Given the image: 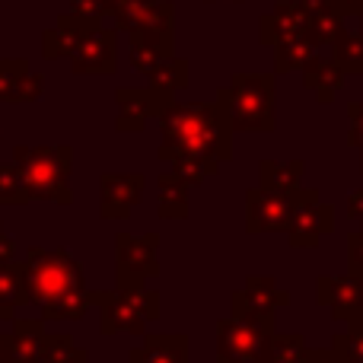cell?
I'll list each match as a JSON object with an SVG mask.
<instances>
[{
	"label": "cell",
	"instance_id": "9a60e30c",
	"mask_svg": "<svg viewBox=\"0 0 363 363\" xmlns=\"http://www.w3.org/2000/svg\"><path fill=\"white\" fill-rule=\"evenodd\" d=\"M6 262H16V245L0 233V264H6Z\"/></svg>",
	"mask_w": 363,
	"mask_h": 363
},
{
	"label": "cell",
	"instance_id": "7c38bea8",
	"mask_svg": "<svg viewBox=\"0 0 363 363\" xmlns=\"http://www.w3.org/2000/svg\"><path fill=\"white\" fill-rule=\"evenodd\" d=\"M300 341H303L300 335H294V338H274V341H268V347H264L268 354H262L264 363H309V354L303 351Z\"/></svg>",
	"mask_w": 363,
	"mask_h": 363
},
{
	"label": "cell",
	"instance_id": "9c48e42d",
	"mask_svg": "<svg viewBox=\"0 0 363 363\" xmlns=\"http://www.w3.org/2000/svg\"><path fill=\"white\" fill-rule=\"evenodd\" d=\"M131 363H185V338L182 335H150L131 351Z\"/></svg>",
	"mask_w": 363,
	"mask_h": 363
},
{
	"label": "cell",
	"instance_id": "6da1fadb",
	"mask_svg": "<svg viewBox=\"0 0 363 363\" xmlns=\"http://www.w3.org/2000/svg\"><path fill=\"white\" fill-rule=\"evenodd\" d=\"M23 274L29 300L38 306L57 303L83 290V271L64 249H29L23 258Z\"/></svg>",
	"mask_w": 363,
	"mask_h": 363
},
{
	"label": "cell",
	"instance_id": "2e32d148",
	"mask_svg": "<svg viewBox=\"0 0 363 363\" xmlns=\"http://www.w3.org/2000/svg\"><path fill=\"white\" fill-rule=\"evenodd\" d=\"M309 363H341V360L332 357V354H309Z\"/></svg>",
	"mask_w": 363,
	"mask_h": 363
},
{
	"label": "cell",
	"instance_id": "3957f363",
	"mask_svg": "<svg viewBox=\"0 0 363 363\" xmlns=\"http://www.w3.org/2000/svg\"><path fill=\"white\" fill-rule=\"evenodd\" d=\"M102 306V332H144L147 322L157 319V294L144 287H118L115 294H96Z\"/></svg>",
	"mask_w": 363,
	"mask_h": 363
},
{
	"label": "cell",
	"instance_id": "277c9868",
	"mask_svg": "<svg viewBox=\"0 0 363 363\" xmlns=\"http://www.w3.org/2000/svg\"><path fill=\"white\" fill-rule=\"evenodd\" d=\"M0 363H48V335L42 319H13L10 335H4Z\"/></svg>",
	"mask_w": 363,
	"mask_h": 363
},
{
	"label": "cell",
	"instance_id": "8992f818",
	"mask_svg": "<svg viewBox=\"0 0 363 363\" xmlns=\"http://www.w3.org/2000/svg\"><path fill=\"white\" fill-rule=\"evenodd\" d=\"M153 274V236H118V287H140Z\"/></svg>",
	"mask_w": 363,
	"mask_h": 363
},
{
	"label": "cell",
	"instance_id": "30bf717a",
	"mask_svg": "<svg viewBox=\"0 0 363 363\" xmlns=\"http://www.w3.org/2000/svg\"><path fill=\"white\" fill-rule=\"evenodd\" d=\"M93 303H96V294H86V290H80V294H70V296H64V300L42 306V322L83 319V313H86Z\"/></svg>",
	"mask_w": 363,
	"mask_h": 363
},
{
	"label": "cell",
	"instance_id": "8fae6325",
	"mask_svg": "<svg viewBox=\"0 0 363 363\" xmlns=\"http://www.w3.org/2000/svg\"><path fill=\"white\" fill-rule=\"evenodd\" d=\"M140 194V179H106V213L115 207V201H118V211L121 217H125L128 211H131V204L138 201Z\"/></svg>",
	"mask_w": 363,
	"mask_h": 363
},
{
	"label": "cell",
	"instance_id": "4fadbf2b",
	"mask_svg": "<svg viewBox=\"0 0 363 363\" xmlns=\"http://www.w3.org/2000/svg\"><path fill=\"white\" fill-rule=\"evenodd\" d=\"M29 191L16 166H0V204H26Z\"/></svg>",
	"mask_w": 363,
	"mask_h": 363
},
{
	"label": "cell",
	"instance_id": "e0dca14e",
	"mask_svg": "<svg viewBox=\"0 0 363 363\" xmlns=\"http://www.w3.org/2000/svg\"><path fill=\"white\" fill-rule=\"evenodd\" d=\"M0 357H4V328H0Z\"/></svg>",
	"mask_w": 363,
	"mask_h": 363
},
{
	"label": "cell",
	"instance_id": "52a82bcc",
	"mask_svg": "<svg viewBox=\"0 0 363 363\" xmlns=\"http://www.w3.org/2000/svg\"><path fill=\"white\" fill-rule=\"evenodd\" d=\"M26 303H32V300H29V290H26L23 262L0 264V322L16 319V313Z\"/></svg>",
	"mask_w": 363,
	"mask_h": 363
},
{
	"label": "cell",
	"instance_id": "7a4b0ae2",
	"mask_svg": "<svg viewBox=\"0 0 363 363\" xmlns=\"http://www.w3.org/2000/svg\"><path fill=\"white\" fill-rule=\"evenodd\" d=\"M67 163L70 153L67 147H16V169L23 176V185L29 198H48L57 204H67Z\"/></svg>",
	"mask_w": 363,
	"mask_h": 363
},
{
	"label": "cell",
	"instance_id": "ba28073f",
	"mask_svg": "<svg viewBox=\"0 0 363 363\" xmlns=\"http://www.w3.org/2000/svg\"><path fill=\"white\" fill-rule=\"evenodd\" d=\"M38 93V80L29 74L26 61H0V99L29 102Z\"/></svg>",
	"mask_w": 363,
	"mask_h": 363
},
{
	"label": "cell",
	"instance_id": "5b68a950",
	"mask_svg": "<svg viewBox=\"0 0 363 363\" xmlns=\"http://www.w3.org/2000/svg\"><path fill=\"white\" fill-rule=\"evenodd\" d=\"M268 341H264V328L252 325L249 319L223 322L220 325V357L233 363H249L252 357H262Z\"/></svg>",
	"mask_w": 363,
	"mask_h": 363
},
{
	"label": "cell",
	"instance_id": "5bb4252c",
	"mask_svg": "<svg viewBox=\"0 0 363 363\" xmlns=\"http://www.w3.org/2000/svg\"><path fill=\"white\" fill-rule=\"evenodd\" d=\"M48 363H86V351H80L70 335H48Z\"/></svg>",
	"mask_w": 363,
	"mask_h": 363
}]
</instances>
